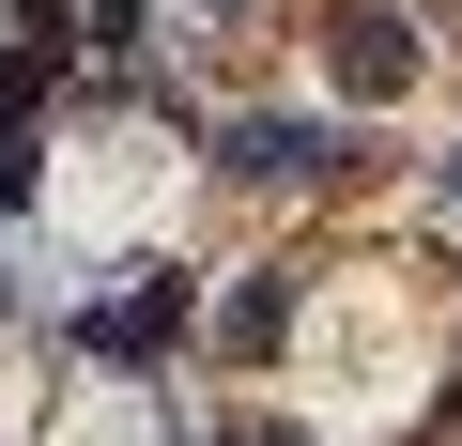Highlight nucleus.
Here are the masks:
<instances>
[{
	"mask_svg": "<svg viewBox=\"0 0 462 446\" xmlns=\"http://www.w3.org/2000/svg\"><path fill=\"white\" fill-rule=\"evenodd\" d=\"M447 200H462V169H447Z\"/></svg>",
	"mask_w": 462,
	"mask_h": 446,
	"instance_id": "6",
	"label": "nucleus"
},
{
	"mask_svg": "<svg viewBox=\"0 0 462 446\" xmlns=\"http://www.w3.org/2000/svg\"><path fill=\"white\" fill-rule=\"evenodd\" d=\"M78 339H93V354H170V339H185V278H154V293H108Z\"/></svg>",
	"mask_w": 462,
	"mask_h": 446,
	"instance_id": "1",
	"label": "nucleus"
},
{
	"mask_svg": "<svg viewBox=\"0 0 462 446\" xmlns=\"http://www.w3.org/2000/svg\"><path fill=\"white\" fill-rule=\"evenodd\" d=\"M278 339H293V293L247 278V293H231V354H278Z\"/></svg>",
	"mask_w": 462,
	"mask_h": 446,
	"instance_id": "5",
	"label": "nucleus"
},
{
	"mask_svg": "<svg viewBox=\"0 0 462 446\" xmlns=\"http://www.w3.org/2000/svg\"><path fill=\"white\" fill-rule=\"evenodd\" d=\"M47 77H62V16L32 0V16H16V62H0V123H32V108H47Z\"/></svg>",
	"mask_w": 462,
	"mask_h": 446,
	"instance_id": "2",
	"label": "nucleus"
},
{
	"mask_svg": "<svg viewBox=\"0 0 462 446\" xmlns=\"http://www.w3.org/2000/svg\"><path fill=\"white\" fill-rule=\"evenodd\" d=\"M401 77H416V47H401V16H355V32H339V93H370V108H385Z\"/></svg>",
	"mask_w": 462,
	"mask_h": 446,
	"instance_id": "3",
	"label": "nucleus"
},
{
	"mask_svg": "<svg viewBox=\"0 0 462 446\" xmlns=\"http://www.w3.org/2000/svg\"><path fill=\"white\" fill-rule=\"evenodd\" d=\"M231 169H247V185H293V169H324V123H247Z\"/></svg>",
	"mask_w": 462,
	"mask_h": 446,
	"instance_id": "4",
	"label": "nucleus"
}]
</instances>
